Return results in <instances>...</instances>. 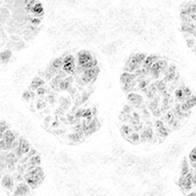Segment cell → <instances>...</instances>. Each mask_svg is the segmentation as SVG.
Returning a JSON list of instances; mask_svg holds the SVG:
<instances>
[{"instance_id": "cell-5", "label": "cell", "mask_w": 196, "mask_h": 196, "mask_svg": "<svg viewBox=\"0 0 196 196\" xmlns=\"http://www.w3.org/2000/svg\"><path fill=\"white\" fill-rule=\"evenodd\" d=\"M43 83V80H41V78H36L33 81L32 86V87H33L34 88H37L39 86L41 85Z\"/></svg>"}, {"instance_id": "cell-2", "label": "cell", "mask_w": 196, "mask_h": 196, "mask_svg": "<svg viewBox=\"0 0 196 196\" xmlns=\"http://www.w3.org/2000/svg\"><path fill=\"white\" fill-rule=\"evenodd\" d=\"M97 73V68H91L86 69L82 77V80L84 82H89L94 77H96Z\"/></svg>"}, {"instance_id": "cell-7", "label": "cell", "mask_w": 196, "mask_h": 196, "mask_svg": "<svg viewBox=\"0 0 196 196\" xmlns=\"http://www.w3.org/2000/svg\"><path fill=\"white\" fill-rule=\"evenodd\" d=\"M73 61H74V58H73L71 55L67 56L64 59L65 64H67V63H69V62H73Z\"/></svg>"}, {"instance_id": "cell-3", "label": "cell", "mask_w": 196, "mask_h": 196, "mask_svg": "<svg viewBox=\"0 0 196 196\" xmlns=\"http://www.w3.org/2000/svg\"><path fill=\"white\" fill-rule=\"evenodd\" d=\"M64 69L67 73H73L74 72V69H73V62H69L65 64Z\"/></svg>"}, {"instance_id": "cell-4", "label": "cell", "mask_w": 196, "mask_h": 196, "mask_svg": "<svg viewBox=\"0 0 196 196\" xmlns=\"http://www.w3.org/2000/svg\"><path fill=\"white\" fill-rule=\"evenodd\" d=\"M11 56V52L10 50H6L1 54V60L3 62H6Z\"/></svg>"}, {"instance_id": "cell-6", "label": "cell", "mask_w": 196, "mask_h": 196, "mask_svg": "<svg viewBox=\"0 0 196 196\" xmlns=\"http://www.w3.org/2000/svg\"><path fill=\"white\" fill-rule=\"evenodd\" d=\"M61 65H62V61H61L60 59H56V60L54 61L52 65H53L54 67L58 68Z\"/></svg>"}, {"instance_id": "cell-1", "label": "cell", "mask_w": 196, "mask_h": 196, "mask_svg": "<svg viewBox=\"0 0 196 196\" xmlns=\"http://www.w3.org/2000/svg\"><path fill=\"white\" fill-rule=\"evenodd\" d=\"M92 55L88 51H82L80 52L78 54V62L80 66L84 67V66L88 64L89 63L92 62Z\"/></svg>"}]
</instances>
